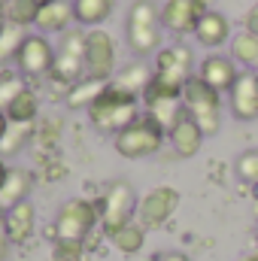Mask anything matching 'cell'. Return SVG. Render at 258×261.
<instances>
[{
    "label": "cell",
    "mask_w": 258,
    "mask_h": 261,
    "mask_svg": "<svg viewBox=\"0 0 258 261\" xmlns=\"http://www.w3.org/2000/svg\"><path fill=\"white\" fill-rule=\"evenodd\" d=\"M143 113H140V94H131L125 88H119V85H107L104 88V94L88 107V119H91V125L97 130H104V134H119V130H125L131 122H137Z\"/></svg>",
    "instance_id": "obj_1"
},
{
    "label": "cell",
    "mask_w": 258,
    "mask_h": 261,
    "mask_svg": "<svg viewBox=\"0 0 258 261\" xmlns=\"http://www.w3.org/2000/svg\"><path fill=\"white\" fill-rule=\"evenodd\" d=\"M125 37L128 49L137 58H146L158 52L161 46V9L152 0H134L125 18Z\"/></svg>",
    "instance_id": "obj_2"
},
{
    "label": "cell",
    "mask_w": 258,
    "mask_h": 261,
    "mask_svg": "<svg viewBox=\"0 0 258 261\" xmlns=\"http://www.w3.org/2000/svg\"><path fill=\"white\" fill-rule=\"evenodd\" d=\"M183 107L207 137L219 134V128H222V94L216 88H210L197 73L183 85Z\"/></svg>",
    "instance_id": "obj_3"
},
{
    "label": "cell",
    "mask_w": 258,
    "mask_h": 261,
    "mask_svg": "<svg viewBox=\"0 0 258 261\" xmlns=\"http://www.w3.org/2000/svg\"><path fill=\"white\" fill-rule=\"evenodd\" d=\"M164 140H167V130L161 128L155 119H149V116L143 113L137 122H131L125 130H119V134L113 137V146H116V152H119L122 158L137 161V158L155 155V152L164 146Z\"/></svg>",
    "instance_id": "obj_4"
},
{
    "label": "cell",
    "mask_w": 258,
    "mask_h": 261,
    "mask_svg": "<svg viewBox=\"0 0 258 261\" xmlns=\"http://www.w3.org/2000/svg\"><path fill=\"white\" fill-rule=\"evenodd\" d=\"M97 225H100L97 203H91L85 197H73V200H67L64 206L58 210L55 225H52V237L55 240H76V243H82Z\"/></svg>",
    "instance_id": "obj_5"
},
{
    "label": "cell",
    "mask_w": 258,
    "mask_h": 261,
    "mask_svg": "<svg viewBox=\"0 0 258 261\" xmlns=\"http://www.w3.org/2000/svg\"><path fill=\"white\" fill-rule=\"evenodd\" d=\"M137 192L128 179H116L107 186V192L100 197L97 210H100V228L107 237H113L119 228H125L128 222H134V210H137Z\"/></svg>",
    "instance_id": "obj_6"
},
{
    "label": "cell",
    "mask_w": 258,
    "mask_h": 261,
    "mask_svg": "<svg viewBox=\"0 0 258 261\" xmlns=\"http://www.w3.org/2000/svg\"><path fill=\"white\" fill-rule=\"evenodd\" d=\"M85 37H88L85 28H70L61 34V43L55 49V67H52V76L58 82L73 85L85 76Z\"/></svg>",
    "instance_id": "obj_7"
},
{
    "label": "cell",
    "mask_w": 258,
    "mask_h": 261,
    "mask_svg": "<svg viewBox=\"0 0 258 261\" xmlns=\"http://www.w3.org/2000/svg\"><path fill=\"white\" fill-rule=\"evenodd\" d=\"M85 76L100 82L116 76V40L100 28H91L85 37Z\"/></svg>",
    "instance_id": "obj_8"
},
{
    "label": "cell",
    "mask_w": 258,
    "mask_h": 261,
    "mask_svg": "<svg viewBox=\"0 0 258 261\" xmlns=\"http://www.w3.org/2000/svg\"><path fill=\"white\" fill-rule=\"evenodd\" d=\"M179 206V192L173 186H155L152 192L140 197L137 203V222L143 228H161Z\"/></svg>",
    "instance_id": "obj_9"
},
{
    "label": "cell",
    "mask_w": 258,
    "mask_h": 261,
    "mask_svg": "<svg viewBox=\"0 0 258 261\" xmlns=\"http://www.w3.org/2000/svg\"><path fill=\"white\" fill-rule=\"evenodd\" d=\"M15 64H18L21 76H34V79L46 76L55 67V46L49 43L46 34H28L18 55H15Z\"/></svg>",
    "instance_id": "obj_10"
},
{
    "label": "cell",
    "mask_w": 258,
    "mask_h": 261,
    "mask_svg": "<svg viewBox=\"0 0 258 261\" xmlns=\"http://www.w3.org/2000/svg\"><path fill=\"white\" fill-rule=\"evenodd\" d=\"M155 76L183 88L194 76V52L189 46H183V43L158 49V55H155Z\"/></svg>",
    "instance_id": "obj_11"
},
{
    "label": "cell",
    "mask_w": 258,
    "mask_h": 261,
    "mask_svg": "<svg viewBox=\"0 0 258 261\" xmlns=\"http://www.w3.org/2000/svg\"><path fill=\"white\" fill-rule=\"evenodd\" d=\"M203 12L207 0H167L161 6V28H167L170 34H194Z\"/></svg>",
    "instance_id": "obj_12"
},
{
    "label": "cell",
    "mask_w": 258,
    "mask_h": 261,
    "mask_svg": "<svg viewBox=\"0 0 258 261\" xmlns=\"http://www.w3.org/2000/svg\"><path fill=\"white\" fill-rule=\"evenodd\" d=\"M228 97H231V113H234V119H240V122H255L258 119V73L243 70V73L237 76V82L231 85Z\"/></svg>",
    "instance_id": "obj_13"
},
{
    "label": "cell",
    "mask_w": 258,
    "mask_h": 261,
    "mask_svg": "<svg viewBox=\"0 0 258 261\" xmlns=\"http://www.w3.org/2000/svg\"><path fill=\"white\" fill-rule=\"evenodd\" d=\"M197 76H200L210 88H216V91L222 94V91H231V85L237 82L240 70H237V61L228 58V55H207V58L197 64Z\"/></svg>",
    "instance_id": "obj_14"
},
{
    "label": "cell",
    "mask_w": 258,
    "mask_h": 261,
    "mask_svg": "<svg viewBox=\"0 0 258 261\" xmlns=\"http://www.w3.org/2000/svg\"><path fill=\"white\" fill-rule=\"evenodd\" d=\"M203 130L200 125L194 122L192 116L183 110V116L173 122V128L167 130V140H170V146H173V152L179 155V158H194L197 152H200V146H203Z\"/></svg>",
    "instance_id": "obj_15"
},
{
    "label": "cell",
    "mask_w": 258,
    "mask_h": 261,
    "mask_svg": "<svg viewBox=\"0 0 258 261\" xmlns=\"http://www.w3.org/2000/svg\"><path fill=\"white\" fill-rule=\"evenodd\" d=\"M31 189H34L31 170H24V167H9L6 176H3V182H0V213L6 216L12 206L24 203L28 195H31Z\"/></svg>",
    "instance_id": "obj_16"
},
{
    "label": "cell",
    "mask_w": 258,
    "mask_h": 261,
    "mask_svg": "<svg viewBox=\"0 0 258 261\" xmlns=\"http://www.w3.org/2000/svg\"><path fill=\"white\" fill-rule=\"evenodd\" d=\"M73 0H46L37 12V28L43 34H64L73 28Z\"/></svg>",
    "instance_id": "obj_17"
},
{
    "label": "cell",
    "mask_w": 258,
    "mask_h": 261,
    "mask_svg": "<svg viewBox=\"0 0 258 261\" xmlns=\"http://www.w3.org/2000/svg\"><path fill=\"white\" fill-rule=\"evenodd\" d=\"M194 40L200 46H207V49H219V46H225L231 40V21L216 9H207L203 18L194 28Z\"/></svg>",
    "instance_id": "obj_18"
},
{
    "label": "cell",
    "mask_w": 258,
    "mask_h": 261,
    "mask_svg": "<svg viewBox=\"0 0 258 261\" xmlns=\"http://www.w3.org/2000/svg\"><path fill=\"white\" fill-rule=\"evenodd\" d=\"M6 228H9L12 246H24V243L34 237V231H37V206H34L31 200L12 206V210L6 213Z\"/></svg>",
    "instance_id": "obj_19"
},
{
    "label": "cell",
    "mask_w": 258,
    "mask_h": 261,
    "mask_svg": "<svg viewBox=\"0 0 258 261\" xmlns=\"http://www.w3.org/2000/svg\"><path fill=\"white\" fill-rule=\"evenodd\" d=\"M110 82H100V79H91V76H82L79 82H73L70 88H67L64 100L70 110H88L100 94H104V88H107Z\"/></svg>",
    "instance_id": "obj_20"
},
{
    "label": "cell",
    "mask_w": 258,
    "mask_h": 261,
    "mask_svg": "<svg viewBox=\"0 0 258 261\" xmlns=\"http://www.w3.org/2000/svg\"><path fill=\"white\" fill-rule=\"evenodd\" d=\"M37 113H40V97H37L34 88H21L15 94V100L6 107V119L12 125H34Z\"/></svg>",
    "instance_id": "obj_21"
},
{
    "label": "cell",
    "mask_w": 258,
    "mask_h": 261,
    "mask_svg": "<svg viewBox=\"0 0 258 261\" xmlns=\"http://www.w3.org/2000/svg\"><path fill=\"white\" fill-rule=\"evenodd\" d=\"M113 0H73V15H76V24L82 28H97L104 24L110 15H113Z\"/></svg>",
    "instance_id": "obj_22"
},
{
    "label": "cell",
    "mask_w": 258,
    "mask_h": 261,
    "mask_svg": "<svg viewBox=\"0 0 258 261\" xmlns=\"http://www.w3.org/2000/svg\"><path fill=\"white\" fill-rule=\"evenodd\" d=\"M231 55L237 64H243L249 73H258V37L243 31L231 40Z\"/></svg>",
    "instance_id": "obj_23"
},
{
    "label": "cell",
    "mask_w": 258,
    "mask_h": 261,
    "mask_svg": "<svg viewBox=\"0 0 258 261\" xmlns=\"http://www.w3.org/2000/svg\"><path fill=\"white\" fill-rule=\"evenodd\" d=\"M149 79H152V73H149L146 61H134V64H128L119 76H113L110 82L119 85V88H125V91H131V94H143V88L149 85Z\"/></svg>",
    "instance_id": "obj_24"
},
{
    "label": "cell",
    "mask_w": 258,
    "mask_h": 261,
    "mask_svg": "<svg viewBox=\"0 0 258 261\" xmlns=\"http://www.w3.org/2000/svg\"><path fill=\"white\" fill-rule=\"evenodd\" d=\"M46 0H6V21L15 28H31L37 24V12Z\"/></svg>",
    "instance_id": "obj_25"
},
{
    "label": "cell",
    "mask_w": 258,
    "mask_h": 261,
    "mask_svg": "<svg viewBox=\"0 0 258 261\" xmlns=\"http://www.w3.org/2000/svg\"><path fill=\"white\" fill-rule=\"evenodd\" d=\"M110 240H113V246H116L119 252L134 255V252H140V249H143V243H146V228H143L140 222H128V225H125V228H119Z\"/></svg>",
    "instance_id": "obj_26"
},
{
    "label": "cell",
    "mask_w": 258,
    "mask_h": 261,
    "mask_svg": "<svg viewBox=\"0 0 258 261\" xmlns=\"http://www.w3.org/2000/svg\"><path fill=\"white\" fill-rule=\"evenodd\" d=\"M143 107H146V116L155 119L164 130L173 128V122H176V119L183 116V110H186L183 100H152V103H143Z\"/></svg>",
    "instance_id": "obj_27"
},
{
    "label": "cell",
    "mask_w": 258,
    "mask_h": 261,
    "mask_svg": "<svg viewBox=\"0 0 258 261\" xmlns=\"http://www.w3.org/2000/svg\"><path fill=\"white\" fill-rule=\"evenodd\" d=\"M24 28H15V24H6L3 31H0V64H6V61H12L15 55H18V49H21V43H24Z\"/></svg>",
    "instance_id": "obj_28"
},
{
    "label": "cell",
    "mask_w": 258,
    "mask_h": 261,
    "mask_svg": "<svg viewBox=\"0 0 258 261\" xmlns=\"http://www.w3.org/2000/svg\"><path fill=\"white\" fill-rule=\"evenodd\" d=\"M31 134H34V125H12L9 122L6 137L0 140V155H18L24 149V143L31 140Z\"/></svg>",
    "instance_id": "obj_29"
},
{
    "label": "cell",
    "mask_w": 258,
    "mask_h": 261,
    "mask_svg": "<svg viewBox=\"0 0 258 261\" xmlns=\"http://www.w3.org/2000/svg\"><path fill=\"white\" fill-rule=\"evenodd\" d=\"M21 88H28L24 79H21V73H0V110L3 113H6V107L15 100V94Z\"/></svg>",
    "instance_id": "obj_30"
},
{
    "label": "cell",
    "mask_w": 258,
    "mask_h": 261,
    "mask_svg": "<svg viewBox=\"0 0 258 261\" xmlns=\"http://www.w3.org/2000/svg\"><path fill=\"white\" fill-rule=\"evenodd\" d=\"M234 170H237V176H240L243 182H249L252 189H258V149H249V152H243V155L237 158Z\"/></svg>",
    "instance_id": "obj_31"
},
{
    "label": "cell",
    "mask_w": 258,
    "mask_h": 261,
    "mask_svg": "<svg viewBox=\"0 0 258 261\" xmlns=\"http://www.w3.org/2000/svg\"><path fill=\"white\" fill-rule=\"evenodd\" d=\"M82 252H85V246L76 240H55L52 261H82Z\"/></svg>",
    "instance_id": "obj_32"
},
{
    "label": "cell",
    "mask_w": 258,
    "mask_h": 261,
    "mask_svg": "<svg viewBox=\"0 0 258 261\" xmlns=\"http://www.w3.org/2000/svg\"><path fill=\"white\" fill-rule=\"evenodd\" d=\"M9 246H12V240H9V228H6V216L0 213V261L9 255Z\"/></svg>",
    "instance_id": "obj_33"
},
{
    "label": "cell",
    "mask_w": 258,
    "mask_h": 261,
    "mask_svg": "<svg viewBox=\"0 0 258 261\" xmlns=\"http://www.w3.org/2000/svg\"><path fill=\"white\" fill-rule=\"evenodd\" d=\"M243 31H249V34L258 37V3L249 6V12H246V18H243Z\"/></svg>",
    "instance_id": "obj_34"
},
{
    "label": "cell",
    "mask_w": 258,
    "mask_h": 261,
    "mask_svg": "<svg viewBox=\"0 0 258 261\" xmlns=\"http://www.w3.org/2000/svg\"><path fill=\"white\" fill-rule=\"evenodd\" d=\"M155 261H192V258L183 255V252H164V255H158Z\"/></svg>",
    "instance_id": "obj_35"
},
{
    "label": "cell",
    "mask_w": 258,
    "mask_h": 261,
    "mask_svg": "<svg viewBox=\"0 0 258 261\" xmlns=\"http://www.w3.org/2000/svg\"><path fill=\"white\" fill-rule=\"evenodd\" d=\"M6 130H9V119H6V113L0 110V140L6 137Z\"/></svg>",
    "instance_id": "obj_36"
},
{
    "label": "cell",
    "mask_w": 258,
    "mask_h": 261,
    "mask_svg": "<svg viewBox=\"0 0 258 261\" xmlns=\"http://www.w3.org/2000/svg\"><path fill=\"white\" fill-rule=\"evenodd\" d=\"M9 21H6V0H0V31L6 28Z\"/></svg>",
    "instance_id": "obj_37"
},
{
    "label": "cell",
    "mask_w": 258,
    "mask_h": 261,
    "mask_svg": "<svg viewBox=\"0 0 258 261\" xmlns=\"http://www.w3.org/2000/svg\"><path fill=\"white\" fill-rule=\"evenodd\" d=\"M6 170H9V167L3 164V155H0V182H3V176H6Z\"/></svg>",
    "instance_id": "obj_38"
},
{
    "label": "cell",
    "mask_w": 258,
    "mask_h": 261,
    "mask_svg": "<svg viewBox=\"0 0 258 261\" xmlns=\"http://www.w3.org/2000/svg\"><path fill=\"white\" fill-rule=\"evenodd\" d=\"M237 261H258V252H249V255H243V258H237Z\"/></svg>",
    "instance_id": "obj_39"
}]
</instances>
